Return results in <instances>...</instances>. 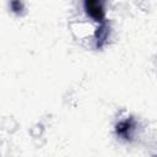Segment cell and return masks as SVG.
<instances>
[{
    "label": "cell",
    "instance_id": "obj_1",
    "mask_svg": "<svg viewBox=\"0 0 157 157\" xmlns=\"http://www.w3.org/2000/svg\"><path fill=\"white\" fill-rule=\"evenodd\" d=\"M85 10L86 12L94 18L96 21H102L104 17V9L102 1H86L85 2Z\"/></svg>",
    "mask_w": 157,
    "mask_h": 157
},
{
    "label": "cell",
    "instance_id": "obj_2",
    "mask_svg": "<svg viewBox=\"0 0 157 157\" xmlns=\"http://www.w3.org/2000/svg\"><path fill=\"white\" fill-rule=\"evenodd\" d=\"M134 130V121L132 120H125L117 125V132L123 136L124 139H128L131 136V131Z\"/></svg>",
    "mask_w": 157,
    "mask_h": 157
}]
</instances>
